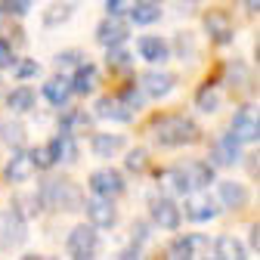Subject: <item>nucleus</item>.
<instances>
[{"label": "nucleus", "mask_w": 260, "mask_h": 260, "mask_svg": "<svg viewBox=\"0 0 260 260\" xmlns=\"http://www.w3.org/2000/svg\"><path fill=\"white\" fill-rule=\"evenodd\" d=\"M199 124L186 115H158L152 121V137L155 143L161 146H171V149H180V146H192L199 140Z\"/></svg>", "instance_id": "obj_1"}, {"label": "nucleus", "mask_w": 260, "mask_h": 260, "mask_svg": "<svg viewBox=\"0 0 260 260\" xmlns=\"http://www.w3.org/2000/svg\"><path fill=\"white\" fill-rule=\"evenodd\" d=\"M38 199H41V208H47V211H53V214H69V211L84 208L81 189H78L72 180H65V177H50V180H44Z\"/></svg>", "instance_id": "obj_2"}, {"label": "nucleus", "mask_w": 260, "mask_h": 260, "mask_svg": "<svg viewBox=\"0 0 260 260\" xmlns=\"http://www.w3.org/2000/svg\"><path fill=\"white\" fill-rule=\"evenodd\" d=\"M96 251H100V233H96L93 223H81L75 226V230L69 233V254L72 257H93Z\"/></svg>", "instance_id": "obj_3"}, {"label": "nucleus", "mask_w": 260, "mask_h": 260, "mask_svg": "<svg viewBox=\"0 0 260 260\" xmlns=\"http://www.w3.org/2000/svg\"><path fill=\"white\" fill-rule=\"evenodd\" d=\"M205 31H208V38H211L217 47H226V44H233L236 25H233L230 13H223V10H211V13H205Z\"/></svg>", "instance_id": "obj_4"}, {"label": "nucleus", "mask_w": 260, "mask_h": 260, "mask_svg": "<svg viewBox=\"0 0 260 260\" xmlns=\"http://www.w3.org/2000/svg\"><path fill=\"white\" fill-rule=\"evenodd\" d=\"M90 189L93 195H103V199H118V195L124 192V177L112 168H100V171H93L90 174Z\"/></svg>", "instance_id": "obj_5"}, {"label": "nucleus", "mask_w": 260, "mask_h": 260, "mask_svg": "<svg viewBox=\"0 0 260 260\" xmlns=\"http://www.w3.org/2000/svg\"><path fill=\"white\" fill-rule=\"evenodd\" d=\"M93 115L103 118V121H118V124L134 121V118H130V115H134V109H130L121 96H100L96 106H93Z\"/></svg>", "instance_id": "obj_6"}, {"label": "nucleus", "mask_w": 260, "mask_h": 260, "mask_svg": "<svg viewBox=\"0 0 260 260\" xmlns=\"http://www.w3.org/2000/svg\"><path fill=\"white\" fill-rule=\"evenodd\" d=\"M127 38H130V25L121 16H112V13H109V19L100 22V28H96V41L103 47H121Z\"/></svg>", "instance_id": "obj_7"}, {"label": "nucleus", "mask_w": 260, "mask_h": 260, "mask_svg": "<svg viewBox=\"0 0 260 260\" xmlns=\"http://www.w3.org/2000/svg\"><path fill=\"white\" fill-rule=\"evenodd\" d=\"M84 208H87V217H90V223L96 226V230H112V226L118 223V211H115L112 199L93 195V199H90Z\"/></svg>", "instance_id": "obj_8"}, {"label": "nucleus", "mask_w": 260, "mask_h": 260, "mask_svg": "<svg viewBox=\"0 0 260 260\" xmlns=\"http://www.w3.org/2000/svg\"><path fill=\"white\" fill-rule=\"evenodd\" d=\"M233 137H239V143H257L260 137V121H257V109L245 106L236 112L233 118Z\"/></svg>", "instance_id": "obj_9"}, {"label": "nucleus", "mask_w": 260, "mask_h": 260, "mask_svg": "<svg viewBox=\"0 0 260 260\" xmlns=\"http://www.w3.org/2000/svg\"><path fill=\"white\" fill-rule=\"evenodd\" d=\"M214 217H217V202L211 199V195H205L202 189L192 192L189 202H186V220H192V223H208Z\"/></svg>", "instance_id": "obj_10"}, {"label": "nucleus", "mask_w": 260, "mask_h": 260, "mask_svg": "<svg viewBox=\"0 0 260 260\" xmlns=\"http://www.w3.org/2000/svg\"><path fill=\"white\" fill-rule=\"evenodd\" d=\"M180 174H183L186 192H199V189H208L214 183V168L205 165V161H192V165L180 168Z\"/></svg>", "instance_id": "obj_11"}, {"label": "nucleus", "mask_w": 260, "mask_h": 260, "mask_svg": "<svg viewBox=\"0 0 260 260\" xmlns=\"http://www.w3.org/2000/svg\"><path fill=\"white\" fill-rule=\"evenodd\" d=\"M25 242V220L16 214V211H7L0 214V245L7 248H16Z\"/></svg>", "instance_id": "obj_12"}, {"label": "nucleus", "mask_w": 260, "mask_h": 260, "mask_svg": "<svg viewBox=\"0 0 260 260\" xmlns=\"http://www.w3.org/2000/svg\"><path fill=\"white\" fill-rule=\"evenodd\" d=\"M239 155H242V143H239V137H233V134L220 137V140L214 143V149H211V161H214V165H220V168L236 165Z\"/></svg>", "instance_id": "obj_13"}, {"label": "nucleus", "mask_w": 260, "mask_h": 260, "mask_svg": "<svg viewBox=\"0 0 260 260\" xmlns=\"http://www.w3.org/2000/svg\"><path fill=\"white\" fill-rule=\"evenodd\" d=\"M35 171H38V168H35V161H31V152L19 149V152L7 161L4 177H7L10 183H25V180H31V174H35Z\"/></svg>", "instance_id": "obj_14"}, {"label": "nucleus", "mask_w": 260, "mask_h": 260, "mask_svg": "<svg viewBox=\"0 0 260 260\" xmlns=\"http://www.w3.org/2000/svg\"><path fill=\"white\" fill-rule=\"evenodd\" d=\"M180 220H183V214H180V208L171 202V195H168V199H158V202L152 205V223L161 226V230H177Z\"/></svg>", "instance_id": "obj_15"}, {"label": "nucleus", "mask_w": 260, "mask_h": 260, "mask_svg": "<svg viewBox=\"0 0 260 260\" xmlns=\"http://www.w3.org/2000/svg\"><path fill=\"white\" fill-rule=\"evenodd\" d=\"M174 84H177V81H174L171 75H165V72H146L143 81H140L143 93L152 96V100H165V96L174 90Z\"/></svg>", "instance_id": "obj_16"}, {"label": "nucleus", "mask_w": 260, "mask_h": 260, "mask_svg": "<svg viewBox=\"0 0 260 260\" xmlns=\"http://www.w3.org/2000/svg\"><path fill=\"white\" fill-rule=\"evenodd\" d=\"M96 84H100V72H96V65L81 62L78 69H75V75H72V93L90 96V93L96 90Z\"/></svg>", "instance_id": "obj_17"}, {"label": "nucleus", "mask_w": 260, "mask_h": 260, "mask_svg": "<svg viewBox=\"0 0 260 260\" xmlns=\"http://www.w3.org/2000/svg\"><path fill=\"white\" fill-rule=\"evenodd\" d=\"M44 100L50 103V106H65L69 103V96H72V81L65 78V75H53L47 84H44Z\"/></svg>", "instance_id": "obj_18"}, {"label": "nucleus", "mask_w": 260, "mask_h": 260, "mask_svg": "<svg viewBox=\"0 0 260 260\" xmlns=\"http://www.w3.org/2000/svg\"><path fill=\"white\" fill-rule=\"evenodd\" d=\"M217 199H220V205H226V208L236 211V208H242L248 202V189L242 183H236V180H223L217 186Z\"/></svg>", "instance_id": "obj_19"}, {"label": "nucleus", "mask_w": 260, "mask_h": 260, "mask_svg": "<svg viewBox=\"0 0 260 260\" xmlns=\"http://www.w3.org/2000/svg\"><path fill=\"white\" fill-rule=\"evenodd\" d=\"M0 143L10 146V149H25V143H28V130L22 127V121H13V118L0 121Z\"/></svg>", "instance_id": "obj_20"}, {"label": "nucleus", "mask_w": 260, "mask_h": 260, "mask_svg": "<svg viewBox=\"0 0 260 260\" xmlns=\"http://www.w3.org/2000/svg\"><path fill=\"white\" fill-rule=\"evenodd\" d=\"M124 137H118V134H96L93 140H90V149H93V155H100V158H115L121 149H124Z\"/></svg>", "instance_id": "obj_21"}, {"label": "nucleus", "mask_w": 260, "mask_h": 260, "mask_svg": "<svg viewBox=\"0 0 260 260\" xmlns=\"http://www.w3.org/2000/svg\"><path fill=\"white\" fill-rule=\"evenodd\" d=\"M208 248V236L202 233H192V236H183L171 245V254L174 257H195V254H202Z\"/></svg>", "instance_id": "obj_22"}, {"label": "nucleus", "mask_w": 260, "mask_h": 260, "mask_svg": "<svg viewBox=\"0 0 260 260\" xmlns=\"http://www.w3.org/2000/svg\"><path fill=\"white\" fill-rule=\"evenodd\" d=\"M137 44H140V56L146 62H165L171 56V47L165 38H140Z\"/></svg>", "instance_id": "obj_23"}, {"label": "nucleus", "mask_w": 260, "mask_h": 260, "mask_svg": "<svg viewBox=\"0 0 260 260\" xmlns=\"http://www.w3.org/2000/svg\"><path fill=\"white\" fill-rule=\"evenodd\" d=\"M75 13V4H69V0H56V4H50L44 10V28H59L72 19Z\"/></svg>", "instance_id": "obj_24"}, {"label": "nucleus", "mask_w": 260, "mask_h": 260, "mask_svg": "<svg viewBox=\"0 0 260 260\" xmlns=\"http://www.w3.org/2000/svg\"><path fill=\"white\" fill-rule=\"evenodd\" d=\"M155 180H158L161 192H168V195H180V192H186V183H183L180 168H161V171L155 174Z\"/></svg>", "instance_id": "obj_25"}, {"label": "nucleus", "mask_w": 260, "mask_h": 260, "mask_svg": "<svg viewBox=\"0 0 260 260\" xmlns=\"http://www.w3.org/2000/svg\"><path fill=\"white\" fill-rule=\"evenodd\" d=\"M214 254L220 260H245V245L239 239H233V236H220L214 242Z\"/></svg>", "instance_id": "obj_26"}, {"label": "nucleus", "mask_w": 260, "mask_h": 260, "mask_svg": "<svg viewBox=\"0 0 260 260\" xmlns=\"http://www.w3.org/2000/svg\"><path fill=\"white\" fill-rule=\"evenodd\" d=\"M195 109H199V112H205V115L217 112V109H220V87H214V84H205L199 93H195Z\"/></svg>", "instance_id": "obj_27"}, {"label": "nucleus", "mask_w": 260, "mask_h": 260, "mask_svg": "<svg viewBox=\"0 0 260 260\" xmlns=\"http://www.w3.org/2000/svg\"><path fill=\"white\" fill-rule=\"evenodd\" d=\"M7 106H10L16 115H19V112H31V109H35V90H31V87H16V90H10Z\"/></svg>", "instance_id": "obj_28"}, {"label": "nucleus", "mask_w": 260, "mask_h": 260, "mask_svg": "<svg viewBox=\"0 0 260 260\" xmlns=\"http://www.w3.org/2000/svg\"><path fill=\"white\" fill-rule=\"evenodd\" d=\"M130 16H134V22L137 25H155L158 19H161V10H158V4H152V0H146V4H134V10H130Z\"/></svg>", "instance_id": "obj_29"}, {"label": "nucleus", "mask_w": 260, "mask_h": 260, "mask_svg": "<svg viewBox=\"0 0 260 260\" xmlns=\"http://www.w3.org/2000/svg\"><path fill=\"white\" fill-rule=\"evenodd\" d=\"M109 69L112 72H121V75H127L130 69H134V59H130V53L124 50V44L121 47H109Z\"/></svg>", "instance_id": "obj_30"}, {"label": "nucleus", "mask_w": 260, "mask_h": 260, "mask_svg": "<svg viewBox=\"0 0 260 260\" xmlns=\"http://www.w3.org/2000/svg\"><path fill=\"white\" fill-rule=\"evenodd\" d=\"M13 208H16V214L22 220H31V217L41 214V199H38V195H25V199H16L13 202Z\"/></svg>", "instance_id": "obj_31"}, {"label": "nucleus", "mask_w": 260, "mask_h": 260, "mask_svg": "<svg viewBox=\"0 0 260 260\" xmlns=\"http://www.w3.org/2000/svg\"><path fill=\"white\" fill-rule=\"evenodd\" d=\"M53 149H56V165H59V161H75V158H78V146H75V140H69V137L53 140Z\"/></svg>", "instance_id": "obj_32"}, {"label": "nucleus", "mask_w": 260, "mask_h": 260, "mask_svg": "<svg viewBox=\"0 0 260 260\" xmlns=\"http://www.w3.org/2000/svg\"><path fill=\"white\" fill-rule=\"evenodd\" d=\"M31 161H35V168H53L56 165V149H53V143L35 149V152H31Z\"/></svg>", "instance_id": "obj_33"}, {"label": "nucleus", "mask_w": 260, "mask_h": 260, "mask_svg": "<svg viewBox=\"0 0 260 260\" xmlns=\"http://www.w3.org/2000/svg\"><path fill=\"white\" fill-rule=\"evenodd\" d=\"M127 171H134V174H143L146 171V165H149V155H146V149H130L127 152Z\"/></svg>", "instance_id": "obj_34"}, {"label": "nucleus", "mask_w": 260, "mask_h": 260, "mask_svg": "<svg viewBox=\"0 0 260 260\" xmlns=\"http://www.w3.org/2000/svg\"><path fill=\"white\" fill-rule=\"evenodd\" d=\"M53 62H56V69H78V65L84 62V53H81V50H65V53H59Z\"/></svg>", "instance_id": "obj_35"}, {"label": "nucleus", "mask_w": 260, "mask_h": 260, "mask_svg": "<svg viewBox=\"0 0 260 260\" xmlns=\"http://www.w3.org/2000/svg\"><path fill=\"white\" fill-rule=\"evenodd\" d=\"M226 78H230V81L239 87L242 81H248V65H245L242 59H233L230 65H226Z\"/></svg>", "instance_id": "obj_36"}, {"label": "nucleus", "mask_w": 260, "mask_h": 260, "mask_svg": "<svg viewBox=\"0 0 260 260\" xmlns=\"http://www.w3.org/2000/svg\"><path fill=\"white\" fill-rule=\"evenodd\" d=\"M13 72H16V78L22 81V78H35V75L41 72V65H38L35 59H19V62H16V69H13Z\"/></svg>", "instance_id": "obj_37"}, {"label": "nucleus", "mask_w": 260, "mask_h": 260, "mask_svg": "<svg viewBox=\"0 0 260 260\" xmlns=\"http://www.w3.org/2000/svg\"><path fill=\"white\" fill-rule=\"evenodd\" d=\"M87 115L84 112H72V115H62V130H75V127H87Z\"/></svg>", "instance_id": "obj_38"}, {"label": "nucleus", "mask_w": 260, "mask_h": 260, "mask_svg": "<svg viewBox=\"0 0 260 260\" xmlns=\"http://www.w3.org/2000/svg\"><path fill=\"white\" fill-rule=\"evenodd\" d=\"M134 4H137V0H106V10L112 16H124V13L134 10Z\"/></svg>", "instance_id": "obj_39"}, {"label": "nucleus", "mask_w": 260, "mask_h": 260, "mask_svg": "<svg viewBox=\"0 0 260 260\" xmlns=\"http://www.w3.org/2000/svg\"><path fill=\"white\" fill-rule=\"evenodd\" d=\"M118 96H121V100H124V103H127L130 109H140V106H143V96H140V90H134V87H127V90H121Z\"/></svg>", "instance_id": "obj_40"}, {"label": "nucleus", "mask_w": 260, "mask_h": 260, "mask_svg": "<svg viewBox=\"0 0 260 260\" xmlns=\"http://www.w3.org/2000/svg\"><path fill=\"white\" fill-rule=\"evenodd\" d=\"M4 10L13 13V16H22L28 10V0H4Z\"/></svg>", "instance_id": "obj_41"}, {"label": "nucleus", "mask_w": 260, "mask_h": 260, "mask_svg": "<svg viewBox=\"0 0 260 260\" xmlns=\"http://www.w3.org/2000/svg\"><path fill=\"white\" fill-rule=\"evenodd\" d=\"M10 47H13L10 41H0V65H10L13 62V50Z\"/></svg>", "instance_id": "obj_42"}, {"label": "nucleus", "mask_w": 260, "mask_h": 260, "mask_svg": "<svg viewBox=\"0 0 260 260\" xmlns=\"http://www.w3.org/2000/svg\"><path fill=\"white\" fill-rule=\"evenodd\" d=\"M146 239H149V230H146L143 223H137V226H134V245H143Z\"/></svg>", "instance_id": "obj_43"}, {"label": "nucleus", "mask_w": 260, "mask_h": 260, "mask_svg": "<svg viewBox=\"0 0 260 260\" xmlns=\"http://www.w3.org/2000/svg\"><path fill=\"white\" fill-rule=\"evenodd\" d=\"M257 245H260V242H257V223H251V248L257 251Z\"/></svg>", "instance_id": "obj_44"}, {"label": "nucleus", "mask_w": 260, "mask_h": 260, "mask_svg": "<svg viewBox=\"0 0 260 260\" xmlns=\"http://www.w3.org/2000/svg\"><path fill=\"white\" fill-rule=\"evenodd\" d=\"M245 4H248V13H251V16H257V7H260V0H245Z\"/></svg>", "instance_id": "obj_45"}, {"label": "nucleus", "mask_w": 260, "mask_h": 260, "mask_svg": "<svg viewBox=\"0 0 260 260\" xmlns=\"http://www.w3.org/2000/svg\"><path fill=\"white\" fill-rule=\"evenodd\" d=\"M152 4H161V0H152Z\"/></svg>", "instance_id": "obj_46"}]
</instances>
